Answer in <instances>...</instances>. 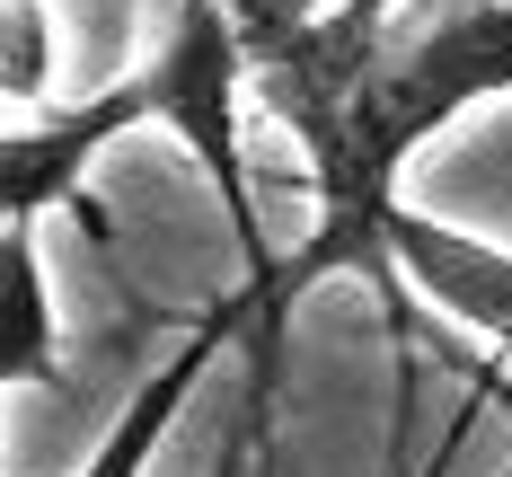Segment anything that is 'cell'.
Masks as SVG:
<instances>
[{
  "label": "cell",
  "mask_w": 512,
  "mask_h": 477,
  "mask_svg": "<svg viewBox=\"0 0 512 477\" xmlns=\"http://www.w3.org/2000/svg\"><path fill=\"white\" fill-rule=\"evenodd\" d=\"M159 53L142 62L151 80V124H168L195 168L212 177V195L230 212V248H239V292H265L274 283V248H265V221H256V186H248V45H239V18L230 0H159Z\"/></svg>",
  "instance_id": "1"
},
{
  "label": "cell",
  "mask_w": 512,
  "mask_h": 477,
  "mask_svg": "<svg viewBox=\"0 0 512 477\" xmlns=\"http://www.w3.org/2000/svg\"><path fill=\"white\" fill-rule=\"evenodd\" d=\"M133 124H151V80L142 71L115 80V89H98V98H80V106H53L36 124L0 133V221H45V212L80 204L89 159L115 133H133Z\"/></svg>",
  "instance_id": "2"
},
{
  "label": "cell",
  "mask_w": 512,
  "mask_h": 477,
  "mask_svg": "<svg viewBox=\"0 0 512 477\" xmlns=\"http://www.w3.org/2000/svg\"><path fill=\"white\" fill-rule=\"evenodd\" d=\"M380 248H389V274H407L442 318L512 345V248L477 239V230H451L433 212H407V204H389Z\"/></svg>",
  "instance_id": "3"
},
{
  "label": "cell",
  "mask_w": 512,
  "mask_h": 477,
  "mask_svg": "<svg viewBox=\"0 0 512 477\" xmlns=\"http://www.w3.org/2000/svg\"><path fill=\"white\" fill-rule=\"evenodd\" d=\"M239 327H248V292H230L221 310H204V318H195V336H186V345H177V354H168V363H159L151 380H142V389L124 398V416L106 424V442L89 451V460H80V477H142V469H151V451L168 442L177 407L195 398V380H204V371L221 363V345H230Z\"/></svg>",
  "instance_id": "4"
},
{
  "label": "cell",
  "mask_w": 512,
  "mask_h": 477,
  "mask_svg": "<svg viewBox=\"0 0 512 477\" xmlns=\"http://www.w3.org/2000/svg\"><path fill=\"white\" fill-rule=\"evenodd\" d=\"M53 371H62V318L36 221H0V389H36Z\"/></svg>",
  "instance_id": "5"
},
{
  "label": "cell",
  "mask_w": 512,
  "mask_h": 477,
  "mask_svg": "<svg viewBox=\"0 0 512 477\" xmlns=\"http://www.w3.org/2000/svg\"><path fill=\"white\" fill-rule=\"evenodd\" d=\"M53 89V9L45 0H0V98L45 106Z\"/></svg>",
  "instance_id": "6"
},
{
  "label": "cell",
  "mask_w": 512,
  "mask_h": 477,
  "mask_svg": "<svg viewBox=\"0 0 512 477\" xmlns=\"http://www.w3.org/2000/svg\"><path fill=\"white\" fill-rule=\"evenodd\" d=\"M460 371H468V389H477V398L512 424V371H504V363H460Z\"/></svg>",
  "instance_id": "7"
},
{
  "label": "cell",
  "mask_w": 512,
  "mask_h": 477,
  "mask_svg": "<svg viewBox=\"0 0 512 477\" xmlns=\"http://www.w3.org/2000/svg\"><path fill=\"white\" fill-rule=\"evenodd\" d=\"M230 9H239V0H230Z\"/></svg>",
  "instance_id": "8"
},
{
  "label": "cell",
  "mask_w": 512,
  "mask_h": 477,
  "mask_svg": "<svg viewBox=\"0 0 512 477\" xmlns=\"http://www.w3.org/2000/svg\"><path fill=\"white\" fill-rule=\"evenodd\" d=\"M504 477H512V469H504Z\"/></svg>",
  "instance_id": "9"
}]
</instances>
